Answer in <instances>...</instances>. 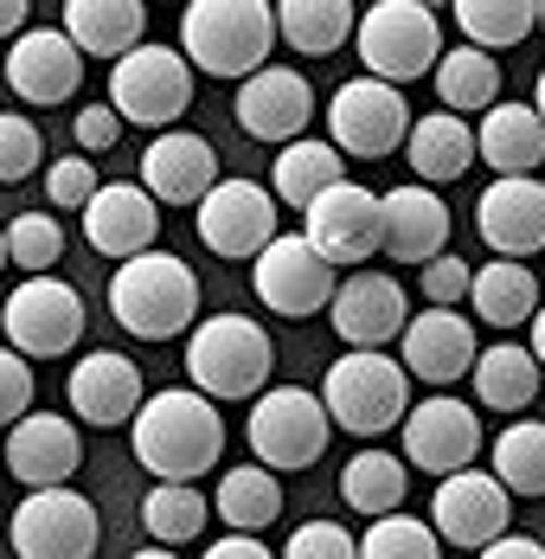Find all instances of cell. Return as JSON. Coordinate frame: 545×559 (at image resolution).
I'll use <instances>...</instances> for the list:
<instances>
[{
	"instance_id": "cell-48",
	"label": "cell",
	"mask_w": 545,
	"mask_h": 559,
	"mask_svg": "<svg viewBox=\"0 0 545 559\" xmlns=\"http://www.w3.org/2000/svg\"><path fill=\"white\" fill-rule=\"evenodd\" d=\"M206 559H282V554H270L257 534H225V540L206 547Z\"/></svg>"
},
{
	"instance_id": "cell-47",
	"label": "cell",
	"mask_w": 545,
	"mask_h": 559,
	"mask_svg": "<svg viewBox=\"0 0 545 559\" xmlns=\"http://www.w3.org/2000/svg\"><path fill=\"white\" fill-rule=\"evenodd\" d=\"M71 135H77V155H104L122 142V116L109 110V104H84V110L71 116Z\"/></svg>"
},
{
	"instance_id": "cell-16",
	"label": "cell",
	"mask_w": 545,
	"mask_h": 559,
	"mask_svg": "<svg viewBox=\"0 0 545 559\" xmlns=\"http://www.w3.org/2000/svg\"><path fill=\"white\" fill-rule=\"evenodd\" d=\"M199 238H206V251L213 258H264L276 238V193L270 187H257V180H218L213 193H206V206H199Z\"/></svg>"
},
{
	"instance_id": "cell-43",
	"label": "cell",
	"mask_w": 545,
	"mask_h": 559,
	"mask_svg": "<svg viewBox=\"0 0 545 559\" xmlns=\"http://www.w3.org/2000/svg\"><path fill=\"white\" fill-rule=\"evenodd\" d=\"M97 193H104V180L90 168V155H64V162L46 168V200H52L58 213H84Z\"/></svg>"
},
{
	"instance_id": "cell-10",
	"label": "cell",
	"mask_w": 545,
	"mask_h": 559,
	"mask_svg": "<svg viewBox=\"0 0 545 559\" xmlns=\"http://www.w3.org/2000/svg\"><path fill=\"white\" fill-rule=\"evenodd\" d=\"M7 540L20 559H97L104 521L77 489H26V502L7 521Z\"/></svg>"
},
{
	"instance_id": "cell-32",
	"label": "cell",
	"mask_w": 545,
	"mask_h": 559,
	"mask_svg": "<svg viewBox=\"0 0 545 559\" xmlns=\"http://www.w3.org/2000/svg\"><path fill=\"white\" fill-rule=\"evenodd\" d=\"M475 399L488 405V412H526L533 399H540L545 386V367L533 347H520V341H494V347H482V360H475Z\"/></svg>"
},
{
	"instance_id": "cell-55",
	"label": "cell",
	"mask_w": 545,
	"mask_h": 559,
	"mask_svg": "<svg viewBox=\"0 0 545 559\" xmlns=\"http://www.w3.org/2000/svg\"><path fill=\"white\" fill-rule=\"evenodd\" d=\"M540 33H545V0H540Z\"/></svg>"
},
{
	"instance_id": "cell-22",
	"label": "cell",
	"mask_w": 545,
	"mask_h": 559,
	"mask_svg": "<svg viewBox=\"0 0 545 559\" xmlns=\"http://www.w3.org/2000/svg\"><path fill=\"white\" fill-rule=\"evenodd\" d=\"M218 180V148L199 135V129H167L155 135L148 148H142V187L161 200V206H206V193H213Z\"/></svg>"
},
{
	"instance_id": "cell-11",
	"label": "cell",
	"mask_w": 545,
	"mask_h": 559,
	"mask_svg": "<svg viewBox=\"0 0 545 559\" xmlns=\"http://www.w3.org/2000/svg\"><path fill=\"white\" fill-rule=\"evenodd\" d=\"M0 329H7V347L26 354V360H58L84 341V296L64 277H26L7 309H0Z\"/></svg>"
},
{
	"instance_id": "cell-33",
	"label": "cell",
	"mask_w": 545,
	"mask_h": 559,
	"mask_svg": "<svg viewBox=\"0 0 545 559\" xmlns=\"http://www.w3.org/2000/svg\"><path fill=\"white\" fill-rule=\"evenodd\" d=\"M276 33L302 58H327L347 39H360V7H347V0H282L276 7Z\"/></svg>"
},
{
	"instance_id": "cell-2",
	"label": "cell",
	"mask_w": 545,
	"mask_h": 559,
	"mask_svg": "<svg viewBox=\"0 0 545 559\" xmlns=\"http://www.w3.org/2000/svg\"><path fill=\"white\" fill-rule=\"evenodd\" d=\"M276 7L264 0H186L180 13V52L193 71L206 78H257L270 71V52H276Z\"/></svg>"
},
{
	"instance_id": "cell-1",
	"label": "cell",
	"mask_w": 545,
	"mask_h": 559,
	"mask_svg": "<svg viewBox=\"0 0 545 559\" xmlns=\"http://www.w3.org/2000/svg\"><path fill=\"white\" fill-rule=\"evenodd\" d=\"M129 444H135V463L148 476L199 483L225 456V418L199 386H167V392H148L142 418L129 425Z\"/></svg>"
},
{
	"instance_id": "cell-31",
	"label": "cell",
	"mask_w": 545,
	"mask_h": 559,
	"mask_svg": "<svg viewBox=\"0 0 545 559\" xmlns=\"http://www.w3.org/2000/svg\"><path fill=\"white\" fill-rule=\"evenodd\" d=\"M404 155H411V174H417L424 187H449V180H462V174L475 168L482 148H475V129H469L462 116L436 110V116H417Z\"/></svg>"
},
{
	"instance_id": "cell-5",
	"label": "cell",
	"mask_w": 545,
	"mask_h": 559,
	"mask_svg": "<svg viewBox=\"0 0 545 559\" xmlns=\"http://www.w3.org/2000/svg\"><path fill=\"white\" fill-rule=\"evenodd\" d=\"M186 373L206 399H264L276 373V347L257 322L244 316H206L186 335Z\"/></svg>"
},
{
	"instance_id": "cell-41",
	"label": "cell",
	"mask_w": 545,
	"mask_h": 559,
	"mask_svg": "<svg viewBox=\"0 0 545 559\" xmlns=\"http://www.w3.org/2000/svg\"><path fill=\"white\" fill-rule=\"evenodd\" d=\"M360 559H443V540H436L431 521H411V514H385L366 527L360 540Z\"/></svg>"
},
{
	"instance_id": "cell-4",
	"label": "cell",
	"mask_w": 545,
	"mask_h": 559,
	"mask_svg": "<svg viewBox=\"0 0 545 559\" xmlns=\"http://www.w3.org/2000/svg\"><path fill=\"white\" fill-rule=\"evenodd\" d=\"M322 405L334 418V431H353V438L404 431V418H411V373L391 354H340L322 380Z\"/></svg>"
},
{
	"instance_id": "cell-28",
	"label": "cell",
	"mask_w": 545,
	"mask_h": 559,
	"mask_svg": "<svg viewBox=\"0 0 545 559\" xmlns=\"http://www.w3.org/2000/svg\"><path fill=\"white\" fill-rule=\"evenodd\" d=\"M475 148L494 168V180H526V174L545 162V116L533 104H494L475 129Z\"/></svg>"
},
{
	"instance_id": "cell-52",
	"label": "cell",
	"mask_w": 545,
	"mask_h": 559,
	"mask_svg": "<svg viewBox=\"0 0 545 559\" xmlns=\"http://www.w3.org/2000/svg\"><path fill=\"white\" fill-rule=\"evenodd\" d=\"M129 559H180L173 547H142V554H129Z\"/></svg>"
},
{
	"instance_id": "cell-39",
	"label": "cell",
	"mask_w": 545,
	"mask_h": 559,
	"mask_svg": "<svg viewBox=\"0 0 545 559\" xmlns=\"http://www.w3.org/2000/svg\"><path fill=\"white\" fill-rule=\"evenodd\" d=\"M494 476L507 496H545V425L520 418L494 438Z\"/></svg>"
},
{
	"instance_id": "cell-40",
	"label": "cell",
	"mask_w": 545,
	"mask_h": 559,
	"mask_svg": "<svg viewBox=\"0 0 545 559\" xmlns=\"http://www.w3.org/2000/svg\"><path fill=\"white\" fill-rule=\"evenodd\" d=\"M7 258H13V271H26V277H52V264L64 258V231H58L52 213H20V219H7Z\"/></svg>"
},
{
	"instance_id": "cell-54",
	"label": "cell",
	"mask_w": 545,
	"mask_h": 559,
	"mask_svg": "<svg viewBox=\"0 0 545 559\" xmlns=\"http://www.w3.org/2000/svg\"><path fill=\"white\" fill-rule=\"evenodd\" d=\"M7 264H13V258H7V225H0V271H7Z\"/></svg>"
},
{
	"instance_id": "cell-17",
	"label": "cell",
	"mask_w": 545,
	"mask_h": 559,
	"mask_svg": "<svg viewBox=\"0 0 545 559\" xmlns=\"http://www.w3.org/2000/svg\"><path fill=\"white\" fill-rule=\"evenodd\" d=\"M475 456H482V418H475V405H462L449 392H431L424 405H411V418H404V463L411 469L462 476V469H475Z\"/></svg>"
},
{
	"instance_id": "cell-19",
	"label": "cell",
	"mask_w": 545,
	"mask_h": 559,
	"mask_svg": "<svg viewBox=\"0 0 545 559\" xmlns=\"http://www.w3.org/2000/svg\"><path fill=\"white\" fill-rule=\"evenodd\" d=\"M7 84H13L20 104H39V110L71 104L77 84H84V52L71 46L64 26H26L7 46Z\"/></svg>"
},
{
	"instance_id": "cell-30",
	"label": "cell",
	"mask_w": 545,
	"mask_h": 559,
	"mask_svg": "<svg viewBox=\"0 0 545 559\" xmlns=\"http://www.w3.org/2000/svg\"><path fill=\"white\" fill-rule=\"evenodd\" d=\"M469 309H475V322H488L494 335L533 329V316H540V277H533L526 264H513V258H488V264L475 271Z\"/></svg>"
},
{
	"instance_id": "cell-35",
	"label": "cell",
	"mask_w": 545,
	"mask_h": 559,
	"mask_svg": "<svg viewBox=\"0 0 545 559\" xmlns=\"http://www.w3.org/2000/svg\"><path fill=\"white\" fill-rule=\"evenodd\" d=\"M404 489H411V476H404V456H391V450H360L340 469V496H347L353 514H366V521L404 514Z\"/></svg>"
},
{
	"instance_id": "cell-9",
	"label": "cell",
	"mask_w": 545,
	"mask_h": 559,
	"mask_svg": "<svg viewBox=\"0 0 545 559\" xmlns=\"http://www.w3.org/2000/svg\"><path fill=\"white\" fill-rule=\"evenodd\" d=\"M417 116L404 104L398 84H379V78H347L334 97H327V142L340 155H360V162H379L398 142H411Z\"/></svg>"
},
{
	"instance_id": "cell-45",
	"label": "cell",
	"mask_w": 545,
	"mask_h": 559,
	"mask_svg": "<svg viewBox=\"0 0 545 559\" xmlns=\"http://www.w3.org/2000/svg\"><path fill=\"white\" fill-rule=\"evenodd\" d=\"M20 418H33V360L0 347V425L13 431Z\"/></svg>"
},
{
	"instance_id": "cell-46",
	"label": "cell",
	"mask_w": 545,
	"mask_h": 559,
	"mask_svg": "<svg viewBox=\"0 0 545 559\" xmlns=\"http://www.w3.org/2000/svg\"><path fill=\"white\" fill-rule=\"evenodd\" d=\"M469 289H475V264H462L456 251H443L436 264H424V296H431V309L469 302Z\"/></svg>"
},
{
	"instance_id": "cell-25",
	"label": "cell",
	"mask_w": 545,
	"mask_h": 559,
	"mask_svg": "<svg viewBox=\"0 0 545 559\" xmlns=\"http://www.w3.org/2000/svg\"><path fill=\"white\" fill-rule=\"evenodd\" d=\"M475 360H482V347H475V322H469V316H456V309H424V316H411V329H404V373H411V380H424V386H456V380L475 373Z\"/></svg>"
},
{
	"instance_id": "cell-42",
	"label": "cell",
	"mask_w": 545,
	"mask_h": 559,
	"mask_svg": "<svg viewBox=\"0 0 545 559\" xmlns=\"http://www.w3.org/2000/svg\"><path fill=\"white\" fill-rule=\"evenodd\" d=\"M46 162V135L33 116H7L0 110V187H20L26 174H39Z\"/></svg>"
},
{
	"instance_id": "cell-6",
	"label": "cell",
	"mask_w": 545,
	"mask_h": 559,
	"mask_svg": "<svg viewBox=\"0 0 545 559\" xmlns=\"http://www.w3.org/2000/svg\"><path fill=\"white\" fill-rule=\"evenodd\" d=\"M360 64H366V78H379V84H411V78H436V64H443V26H436V13L424 0H379V7H366L360 13Z\"/></svg>"
},
{
	"instance_id": "cell-20",
	"label": "cell",
	"mask_w": 545,
	"mask_h": 559,
	"mask_svg": "<svg viewBox=\"0 0 545 559\" xmlns=\"http://www.w3.org/2000/svg\"><path fill=\"white\" fill-rule=\"evenodd\" d=\"M64 399H71V418L90 425V431H109V425H135L142 418V367L116 347H90L71 380H64Z\"/></svg>"
},
{
	"instance_id": "cell-13",
	"label": "cell",
	"mask_w": 545,
	"mask_h": 559,
	"mask_svg": "<svg viewBox=\"0 0 545 559\" xmlns=\"http://www.w3.org/2000/svg\"><path fill=\"white\" fill-rule=\"evenodd\" d=\"M431 527L443 547H462V554H482L494 547L507 527H513V496L500 489L494 469H462V476H443L431 496Z\"/></svg>"
},
{
	"instance_id": "cell-53",
	"label": "cell",
	"mask_w": 545,
	"mask_h": 559,
	"mask_svg": "<svg viewBox=\"0 0 545 559\" xmlns=\"http://www.w3.org/2000/svg\"><path fill=\"white\" fill-rule=\"evenodd\" d=\"M533 110L545 116V71H540V84H533Z\"/></svg>"
},
{
	"instance_id": "cell-24",
	"label": "cell",
	"mask_w": 545,
	"mask_h": 559,
	"mask_svg": "<svg viewBox=\"0 0 545 559\" xmlns=\"http://www.w3.org/2000/svg\"><path fill=\"white\" fill-rule=\"evenodd\" d=\"M7 469L26 483V489H71V476H77V463H84V438H77V425L71 418H58V412H33V418H20L13 431H7Z\"/></svg>"
},
{
	"instance_id": "cell-51",
	"label": "cell",
	"mask_w": 545,
	"mask_h": 559,
	"mask_svg": "<svg viewBox=\"0 0 545 559\" xmlns=\"http://www.w3.org/2000/svg\"><path fill=\"white\" fill-rule=\"evenodd\" d=\"M533 354H540V367H545V302H540V316H533Z\"/></svg>"
},
{
	"instance_id": "cell-44",
	"label": "cell",
	"mask_w": 545,
	"mask_h": 559,
	"mask_svg": "<svg viewBox=\"0 0 545 559\" xmlns=\"http://www.w3.org/2000/svg\"><path fill=\"white\" fill-rule=\"evenodd\" d=\"M282 559H360V540H353L340 521H302V527L289 534Z\"/></svg>"
},
{
	"instance_id": "cell-29",
	"label": "cell",
	"mask_w": 545,
	"mask_h": 559,
	"mask_svg": "<svg viewBox=\"0 0 545 559\" xmlns=\"http://www.w3.org/2000/svg\"><path fill=\"white\" fill-rule=\"evenodd\" d=\"M347 180V155L334 148V142H315V135H302V142H289V148H276L270 162V193L276 206H315V200H327L334 187Z\"/></svg>"
},
{
	"instance_id": "cell-38",
	"label": "cell",
	"mask_w": 545,
	"mask_h": 559,
	"mask_svg": "<svg viewBox=\"0 0 545 559\" xmlns=\"http://www.w3.org/2000/svg\"><path fill=\"white\" fill-rule=\"evenodd\" d=\"M206 514L213 502L199 496V483H155L142 496V527L155 534V547H186L206 534Z\"/></svg>"
},
{
	"instance_id": "cell-3",
	"label": "cell",
	"mask_w": 545,
	"mask_h": 559,
	"mask_svg": "<svg viewBox=\"0 0 545 559\" xmlns=\"http://www.w3.org/2000/svg\"><path fill=\"white\" fill-rule=\"evenodd\" d=\"M109 316L116 329L135 341H173L199 329V277L186 271V258L148 251L109 271Z\"/></svg>"
},
{
	"instance_id": "cell-27",
	"label": "cell",
	"mask_w": 545,
	"mask_h": 559,
	"mask_svg": "<svg viewBox=\"0 0 545 559\" xmlns=\"http://www.w3.org/2000/svg\"><path fill=\"white\" fill-rule=\"evenodd\" d=\"M64 33L84 58H122L148 46V7L142 0H64Z\"/></svg>"
},
{
	"instance_id": "cell-37",
	"label": "cell",
	"mask_w": 545,
	"mask_h": 559,
	"mask_svg": "<svg viewBox=\"0 0 545 559\" xmlns=\"http://www.w3.org/2000/svg\"><path fill=\"white\" fill-rule=\"evenodd\" d=\"M449 13L475 52H507L540 33V0H456Z\"/></svg>"
},
{
	"instance_id": "cell-8",
	"label": "cell",
	"mask_w": 545,
	"mask_h": 559,
	"mask_svg": "<svg viewBox=\"0 0 545 559\" xmlns=\"http://www.w3.org/2000/svg\"><path fill=\"white\" fill-rule=\"evenodd\" d=\"M193 104V64L180 46H135L122 64H109V110L135 129L167 135Z\"/></svg>"
},
{
	"instance_id": "cell-12",
	"label": "cell",
	"mask_w": 545,
	"mask_h": 559,
	"mask_svg": "<svg viewBox=\"0 0 545 559\" xmlns=\"http://www.w3.org/2000/svg\"><path fill=\"white\" fill-rule=\"evenodd\" d=\"M302 238L322 251L334 271H360L385 251V193L360 187V180H340L327 200L308 206L302 219Z\"/></svg>"
},
{
	"instance_id": "cell-15",
	"label": "cell",
	"mask_w": 545,
	"mask_h": 559,
	"mask_svg": "<svg viewBox=\"0 0 545 559\" xmlns=\"http://www.w3.org/2000/svg\"><path fill=\"white\" fill-rule=\"evenodd\" d=\"M257 302L270 309V316H289V322H302V316H322L327 302H334V289H340V271L327 264L322 251L302 238V231H282L270 251L257 258Z\"/></svg>"
},
{
	"instance_id": "cell-26",
	"label": "cell",
	"mask_w": 545,
	"mask_h": 559,
	"mask_svg": "<svg viewBox=\"0 0 545 559\" xmlns=\"http://www.w3.org/2000/svg\"><path fill=\"white\" fill-rule=\"evenodd\" d=\"M449 245V206L436 200V187L411 180L385 193V258L391 264H436Z\"/></svg>"
},
{
	"instance_id": "cell-7",
	"label": "cell",
	"mask_w": 545,
	"mask_h": 559,
	"mask_svg": "<svg viewBox=\"0 0 545 559\" xmlns=\"http://www.w3.org/2000/svg\"><path fill=\"white\" fill-rule=\"evenodd\" d=\"M244 438L257 450V463L276 469V476H295L308 463L327 456V438H334V418H327L322 392L308 386H270L257 405H251V425Z\"/></svg>"
},
{
	"instance_id": "cell-23",
	"label": "cell",
	"mask_w": 545,
	"mask_h": 559,
	"mask_svg": "<svg viewBox=\"0 0 545 559\" xmlns=\"http://www.w3.org/2000/svg\"><path fill=\"white\" fill-rule=\"evenodd\" d=\"M475 231L494 258L526 264L533 251H545V180H488L475 200Z\"/></svg>"
},
{
	"instance_id": "cell-50",
	"label": "cell",
	"mask_w": 545,
	"mask_h": 559,
	"mask_svg": "<svg viewBox=\"0 0 545 559\" xmlns=\"http://www.w3.org/2000/svg\"><path fill=\"white\" fill-rule=\"evenodd\" d=\"M26 13H33L26 0H0V39H20L26 33Z\"/></svg>"
},
{
	"instance_id": "cell-36",
	"label": "cell",
	"mask_w": 545,
	"mask_h": 559,
	"mask_svg": "<svg viewBox=\"0 0 545 559\" xmlns=\"http://www.w3.org/2000/svg\"><path fill=\"white\" fill-rule=\"evenodd\" d=\"M436 97L449 116H488L500 104V64L494 52H475V46H449L443 64H436Z\"/></svg>"
},
{
	"instance_id": "cell-34",
	"label": "cell",
	"mask_w": 545,
	"mask_h": 559,
	"mask_svg": "<svg viewBox=\"0 0 545 559\" xmlns=\"http://www.w3.org/2000/svg\"><path fill=\"white\" fill-rule=\"evenodd\" d=\"M213 514L231 527V534H257V527H270L276 514H282V483H276V469L264 463H238V469H225L213 489Z\"/></svg>"
},
{
	"instance_id": "cell-21",
	"label": "cell",
	"mask_w": 545,
	"mask_h": 559,
	"mask_svg": "<svg viewBox=\"0 0 545 559\" xmlns=\"http://www.w3.org/2000/svg\"><path fill=\"white\" fill-rule=\"evenodd\" d=\"M155 231H161V200L142 187V180H109L104 193L84 206V245L97 258H148L155 251Z\"/></svg>"
},
{
	"instance_id": "cell-18",
	"label": "cell",
	"mask_w": 545,
	"mask_h": 559,
	"mask_svg": "<svg viewBox=\"0 0 545 559\" xmlns=\"http://www.w3.org/2000/svg\"><path fill=\"white\" fill-rule=\"evenodd\" d=\"M231 116H238V129H244L251 142L289 148V142H302V129L315 122V91H308V78H302L295 64H270V71H257V78L238 84Z\"/></svg>"
},
{
	"instance_id": "cell-14",
	"label": "cell",
	"mask_w": 545,
	"mask_h": 559,
	"mask_svg": "<svg viewBox=\"0 0 545 559\" xmlns=\"http://www.w3.org/2000/svg\"><path fill=\"white\" fill-rule=\"evenodd\" d=\"M327 329L347 341V354H385V341H404L411 302L391 271H347V283L327 302Z\"/></svg>"
},
{
	"instance_id": "cell-49",
	"label": "cell",
	"mask_w": 545,
	"mask_h": 559,
	"mask_svg": "<svg viewBox=\"0 0 545 559\" xmlns=\"http://www.w3.org/2000/svg\"><path fill=\"white\" fill-rule=\"evenodd\" d=\"M475 559H545V547H540V540H526V534H500V540L482 547Z\"/></svg>"
}]
</instances>
